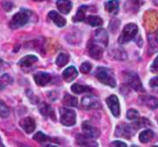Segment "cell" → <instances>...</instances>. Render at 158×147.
<instances>
[{"label": "cell", "instance_id": "6da1fadb", "mask_svg": "<svg viewBox=\"0 0 158 147\" xmlns=\"http://www.w3.org/2000/svg\"><path fill=\"white\" fill-rule=\"evenodd\" d=\"M95 77L103 84L108 85L112 88L116 87V84H117L116 80L113 77L111 70L108 69L107 68H104V67L97 68V69L95 71Z\"/></svg>", "mask_w": 158, "mask_h": 147}, {"label": "cell", "instance_id": "7a4b0ae2", "mask_svg": "<svg viewBox=\"0 0 158 147\" xmlns=\"http://www.w3.org/2000/svg\"><path fill=\"white\" fill-rule=\"evenodd\" d=\"M124 82L130 85L133 90L138 92H143V87L141 82V79L139 78L138 74L133 71H125L123 73Z\"/></svg>", "mask_w": 158, "mask_h": 147}, {"label": "cell", "instance_id": "3957f363", "mask_svg": "<svg viewBox=\"0 0 158 147\" xmlns=\"http://www.w3.org/2000/svg\"><path fill=\"white\" fill-rule=\"evenodd\" d=\"M137 32H138V27L136 24H134V23L127 24L122 30V32L118 38V43L120 44H124L131 41L136 36Z\"/></svg>", "mask_w": 158, "mask_h": 147}, {"label": "cell", "instance_id": "277c9868", "mask_svg": "<svg viewBox=\"0 0 158 147\" xmlns=\"http://www.w3.org/2000/svg\"><path fill=\"white\" fill-rule=\"evenodd\" d=\"M28 20H29L28 13L24 10L19 11V12L16 13L13 16V18L11 19L10 23H9V27L13 30L20 28V27L24 26L28 22Z\"/></svg>", "mask_w": 158, "mask_h": 147}, {"label": "cell", "instance_id": "5b68a950", "mask_svg": "<svg viewBox=\"0 0 158 147\" xmlns=\"http://www.w3.org/2000/svg\"><path fill=\"white\" fill-rule=\"evenodd\" d=\"M60 121L63 125L70 127L76 123V113L69 108L60 109Z\"/></svg>", "mask_w": 158, "mask_h": 147}, {"label": "cell", "instance_id": "8992f818", "mask_svg": "<svg viewBox=\"0 0 158 147\" xmlns=\"http://www.w3.org/2000/svg\"><path fill=\"white\" fill-rule=\"evenodd\" d=\"M135 131H137V128L134 125L121 124V125H118L116 129V136L123 137L126 139H131L133 136Z\"/></svg>", "mask_w": 158, "mask_h": 147}, {"label": "cell", "instance_id": "52a82bcc", "mask_svg": "<svg viewBox=\"0 0 158 147\" xmlns=\"http://www.w3.org/2000/svg\"><path fill=\"white\" fill-rule=\"evenodd\" d=\"M106 105L108 106L109 109L111 110L112 114L115 116V117H119L120 115V106H119V101L118 99V97L114 94L110 95L109 97L106 98Z\"/></svg>", "mask_w": 158, "mask_h": 147}, {"label": "cell", "instance_id": "ba28073f", "mask_svg": "<svg viewBox=\"0 0 158 147\" xmlns=\"http://www.w3.org/2000/svg\"><path fill=\"white\" fill-rule=\"evenodd\" d=\"M81 105H82V107L85 109H97L101 107L99 101L96 98L93 96H89V95L84 96L81 99Z\"/></svg>", "mask_w": 158, "mask_h": 147}, {"label": "cell", "instance_id": "9c48e42d", "mask_svg": "<svg viewBox=\"0 0 158 147\" xmlns=\"http://www.w3.org/2000/svg\"><path fill=\"white\" fill-rule=\"evenodd\" d=\"M82 131H83V134L92 138V139H96L99 137L100 135V132L98 129H96L95 127H94L93 125H91L89 122H83L82 123Z\"/></svg>", "mask_w": 158, "mask_h": 147}, {"label": "cell", "instance_id": "30bf717a", "mask_svg": "<svg viewBox=\"0 0 158 147\" xmlns=\"http://www.w3.org/2000/svg\"><path fill=\"white\" fill-rule=\"evenodd\" d=\"M88 51H89V55L91 57H93L95 60H99L102 58L103 57V48L101 47V45L92 42V44H89L88 46Z\"/></svg>", "mask_w": 158, "mask_h": 147}, {"label": "cell", "instance_id": "8fae6325", "mask_svg": "<svg viewBox=\"0 0 158 147\" xmlns=\"http://www.w3.org/2000/svg\"><path fill=\"white\" fill-rule=\"evenodd\" d=\"M19 125L24 130V132H27V133L33 132L34 130H35V127H36V124H35L34 120L31 119V118H30V117H27V118L22 119L19 121Z\"/></svg>", "mask_w": 158, "mask_h": 147}, {"label": "cell", "instance_id": "7c38bea8", "mask_svg": "<svg viewBox=\"0 0 158 147\" xmlns=\"http://www.w3.org/2000/svg\"><path fill=\"white\" fill-rule=\"evenodd\" d=\"M94 41L96 43L103 44L104 46H107V44H108V34H107L106 31L104 29L96 30L95 33H94Z\"/></svg>", "mask_w": 158, "mask_h": 147}, {"label": "cell", "instance_id": "4fadbf2b", "mask_svg": "<svg viewBox=\"0 0 158 147\" xmlns=\"http://www.w3.org/2000/svg\"><path fill=\"white\" fill-rule=\"evenodd\" d=\"M33 79L39 86H45L50 82L51 75L46 72H38L33 75Z\"/></svg>", "mask_w": 158, "mask_h": 147}, {"label": "cell", "instance_id": "5bb4252c", "mask_svg": "<svg viewBox=\"0 0 158 147\" xmlns=\"http://www.w3.org/2000/svg\"><path fill=\"white\" fill-rule=\"evenodd\" d=\"M38 60V58L33 56V55H29V56H26L24 57H22L19 62V66L21 68V69H28V68H31L34 63H36Z\"/></svg>", "mask_w": 158, "mask_h": 147}, {"label": "cell", "instance_id": "9a60e30c", "mask_svg": "<svg viewBox=\"0 0 158 147\" xmlns=\"http://www.w3.org/2000/svg\"><path fill=\"white\" fill-rule=\"evenodd\" d=\"M62 76H63V79H64L67 82H72V81L78 76V71H77V69H75V67L71 66V67L67 68V69L63 71Z\"/></svg>", "mask_w": 158, "mask_h": 147}, {"label": "cell", "instance_id": "2e32d148", "mask_svg": "<svg viewBox=\"0 0 158 147\" xmlns=\"http://www.w3.org/2000/svg\"><path fill=\"white\" fill-rule=\"evenodd\" d=\"M48 17H49L50 19L53 20V22H54L57 27H60V28H61V27H64V26L66 25V23H67L66 19H65L62 16H60L57 12H56V11H51V12H49Z\"/></svg>", "mask_w": 158, "mask_h": 147}, {"label": "cell", "instance_id": "e0dca14e", "mask_svg": "<svg viewBox=\"0 0 158 147\" xmlns=\"http://www.w3.org/2000/svg\"><path fill=\"white\" fill-rule=\"evenodd\" d=\"M39 110H40V113L44 117H50V118L53 119V120H56V116H55L54 110H53V108L48 104L42 103L39 106Z\"/></svg>", "mask_w": 158, "mask_h": 147}, {"label": "cell", "instance_id": "ac0fdd59", "mask_svg": "<svg viewBox=\"0 0 158 147\" xmlns=\"http://www.w3.org/2000/svg\"><path fill=\"white\" fill-rule=\"evenodd\" d=\"M77 144L82 146H98L97 143L94 142L92 138L84 134H79L77 136Z\"/></svg>", "mask_w": 158, "mask_h": 147}, {"label": "cell", "instance_id": "d6986e66", "mask_svg": "<svg viewBox=\"0 0 158 147\" xmlns=\"http://www.w3.org/2000/svg\"><path fill=\"white\" fill-rule=\"evenodd\" d=\"M56 6L58 10L63 14H69L72 8V4L69 0H57Z\"/></svg>", "mask_w": 158, "mask_h": 147}, {"label": "cell", "instance_id": "ffe728a7", "mask_svg": "<svg viewBox=\"0 0 158 147\" xmlns=\"http://www.w3.org/2000/svg\"><path fill=\"white\" fill-rule=\"evenodd\" d=\"M118 6H119L118 0H109L107 2H106V4H105V8L109 13L116 14L118 10Z\"/></svg>", "mask_w": 158, "mask_h": 147}, {"label": "cell", "instance_id": "44dd1931", "mask_svg": "<svg viewBox=\"0 0 158 147\" xmlns=\"http://www.w3.org/2000/svg\"><path fill=\"white\" fill-rule=\"evenodd\" d=\"M71 91L74 94H83V93H91L93 91V89L89 86L86 85H81V84H73L71 86Z\"/></svg>", "mask_w": 158, "mask_h": 147}, {"label": "cell", "instance_id": "7402d4cb", "mask_svg": "<svg viewBox=\"0 0 158 147\" xmlns=\"http://www.w3.org/2000/svg\"><path fill=\"white\" fill-rule=\"evenodd\" d=\"M153 138H154V132L151 131V130H145V131H143V132H141V134L139 136L140 141L142 143H143V144L149 143Z\"/></svg>", "mask_w": 158, "mask_h": 147}, {"label": "cell", "instance_id": "603a6c76", "mask_svg": "<svg viewBox=\"0 0 158 147\" xmlns=\"http://www.w3.org/2000/svg\"><path fill=\"white\" fill-rule=\"evenodd\" d=\"M85 21L93 27H97V26L103 25V19L100 17L94 16V15L87 17V19H85Z\"/></svg>", "mask_w": 158, "mask_h": 147}, {"label": "cell", "instance_id": "cb8c5ba5", "mask_svg": "<svg viewBox=\"0 0 158 147\" xmlns=\"http://www.w3.org/2000/svg\"><path fill=\"white\" fill-rule=\"evenodd\" d=\"M33 140L38 142L41 145H45L46 143H51V139L41 132H36V134H34Z\"/></svg>", "mask_w": 158, "mask_h": 147}, {"label": "cell", "instance_id": "d4e9b609", "mask_svg": "<svg viewBox=\"0 0 158 147\" xmlns=\"http://www.w3.org/2000/svg\"><path fill=\"white\" fill-rule=\"evenodd\" d=\"M143 103L151 109H156L158 107V99L153 96H145L143 97Z\"/></svg>", "mask_w": 158, "mask_h": 147}, {"label": "cell", "instance_id": "484cf974", "mask_svg": "<svg viewBox=\"0 0 158 147\" xmlns=\"http://www.w3.org/2000/svg\"><path fill=\"white\" fill-rule=\"evenodd\" d=\"M87 10L86 6H81L79 7L76 15L73 18V21H83L85 20V12Z\"/></svg>", "mask_w": 158, "mask_h": 147}, {"label": "cell", "instance_id": "4316f807", "mask_svg": "<svg viewBox=\"0 0 158 147\" xmlns=\"http://www.w3.org/2000/svg\"><path fill=\"white\" fill-rule=\"evenodd\" d=\"M13 82V79L9 74H3L0 77V89H5Z\"/></svg>", "mask_w": 158, "mask_h": 147}, {"label": "cell", "instance_id": "83f0119b", "mask_svg": "<svg viewBox=\"0 0 158 147\" xmlns=\"http://www.w3.org/2000/svg\"><path fill=\"white\" fill-rule=\"evenodd\" d=\"M69 57L68 54H66V53H60L58 55V57H56V65L59 68H61V67H64L69 62Z\"/></svg>", "mask_w": 158, "mask_h": 147}, {"label": "cell", "instance_id": "f1b7e54d", "mask_svg": "<svg viewBox=\"0 0 158 147\" xmlns=\"http://www.w3.org/2000/svg\"><path fill=\"white\" fill-rule=\"evenodd\" d=\"M63 103L65 106H68V107H77L78 100L76 97L66 94L64 96V99H63Z\"/></svg>", "mask_w": 158, "mask_h": 147}, {"label": "cell", "instance_id": "f546056e", "mask_svg": "<svg viewBox=\"0 0 158 147\" xmlns=\"http://www.w3.org/2000/svg\"><path fill=\"white\" fill-rule=\"evenodd\" d=\"M112 55V57L115 58V59H118V60H125L127 58V56L125 54L124 51H121L120 49H115L113 51L110 52Z\"/></svg>", "mask_w": 158, "mask_h": 147}, {"label": "cell", "instance_id": "4dcf8cb0", "mask_svg": "<svg viewBox=\"0 0 158 147\" xmlns=\"http://www.w3.org/2000/svg\"><path fill=\"white\" fill-rule=\"evenodd\" d=\"M9 116V108L0 99V117L6 119Z\"/></svg>", "mask_w": 158, "mask_h": 147}, {"label": "cell", "instance_id": "1f68e13d", "mask_svg": "<svg viewBox=\"0 0 158 147\" xmlns=\"http://www.w3.org/2000/svg\"><path fill=\"white\" fill-rule=\"evenodd\" d=\"M127 118L130 120H137L139 118V112L135 109H129L127 112Z\"/></svg>", "mask_w": 158, "mask_h": 147}, {"label": "cell", "instance_id": "d6a6232c", "mask_svg": "<svg viewBox=\"0 0 158 147\" xmlns=\"http://www.w3.org/2000/svg\"><path fill=\"white\" fill-rule=\"evenodd\" d=\"M80 69H81V71L82 73H84V74L89 73V72L91 71V69H92V64L89 63V62H84V63L81 64Z\"/></svg>", "mask_w": 158, "mask_h": 147}, {"label": "cell", "instance_id": "836d02e7", "mask_svg": "<svg viewBox=\"0 0 158 147\" xmlns=\"http://www.w3.org/2000/svg\"><path fill=\"white\" fill-rule=\"evenodd\" d=\"M151 70L153 72H158V57L155 59L153 64L151 65Z\"/></svg>", "mask_w": 158, "mask_h": 147}, {"label": "cell", "instance_id": "e575fe53", "mask_svg": "<svg viewBox=\"0 0 158 147\" xmlns=\"http://www.w3.org/2000/svg\"><path fill=\"white\" fill-rule=\"evenodd\" d=\"M150 86L151 87H158V76L150 80Z\"/></svg>", "mask_w": 158, "mask_h": 147}, {"label": "cell", "instance_id": "d590c367", "mask_svg": "<svg viewBox=\"0 0 158 147\" xmlns=\"http://www.w3.org/2000/svg\"><path fill=\"white\" fill-rule=\"evenodd\" d=\"M111 145H112V146H118V147H121V146L126 147L127 146V145H126V144H124V143H121V142H118V141L113 142Z\"/></svg>", "mask_w": 158, "mask_h": 147}, {"label": "cell", "instance_id": "8d00e7d4", "mask_svg": "<svg viewBox=\"0 0 158 147\" xmlns=\"http://www.w3.org/2000/svg\"><path fill=\"white\" fill-rule=\"evenodd\" d=\"M3 64H4V62H3V60H2V59H0V71H1V69H2V67H3Z\"/></svg>", "mask_w": 158, "mask_h": 147}, {"label": "cell", "instance_id": "74e56055", "mask_svg": "<svg viewBox=\"0 0 158 147\" xmlns=\"http://www.w3.org/2000/svg\"><path fill=\"white\" fill-rule=\"evenodd\" d=\"M0 146H4V145L2 144V141H1V138H0Z\"/></svg>", "mask_w": 158, "mask_h": 147}, {"label": "cell", "instance_id": "f35d334b", "mask_svg": "<svg viewBox=\"0 0 158 147\" xmlns=\"http://www.w3.org/2000/svg\"><path fill=\"white\" fill-rule=\"evenodd\" d=\"M33 1H37V2H41V1H44V0H33Z\"/></svg>", "mask_w": 158, "mask_h": 147}, {"label": "cell", "instance_id": "ab89813d", "mask_svg": "<svg viewBox=\"0 0 158 147\" xmlns=\"http://www.w3.org/2000/svg\"><path fill=\"white\" fill-rule=\"evenodd\" d=\"M133 1H134V2H135V3H137V2H138V1H139V0H133Z\"/></svg>", "mask_w": 158, "mask_h": 147}]
</instances>
